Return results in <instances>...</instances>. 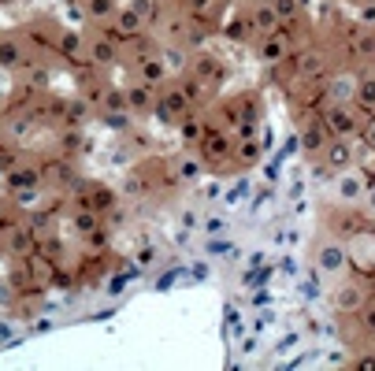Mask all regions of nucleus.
Returning <instances> with one entry per match:
<instances>
[{
    "mask_svg": "<svg viewBox=\"0 0 375 371\" xmlns=\"http://www.w3.org/2000/svg\"><path fill=\"white\" fill-rule=\"evenodd\" d=\"M353 163V149H349V141L346 138H335V141H327V167H335V171H346Z\"/></svg>",
    "mask_w": 375,
    "mask_h": 371,
    "instance_id": "1",
    "label": "nucleus"
},
{
    "mask_svg": "<svg viewBox=\"0 0 375 371\" xmlns=\"http://www.w3.org/2000/svg\"><path fill=\"white\" fill-rule=\"evenodd\" d=\"M327 123H331V130H335L338 138H346V134H353V130H357V119H353L346 108H331V112H327Z\"/></svg>",
    "mask_w": 375,
    "mask_h": 371,
    "instance_id": "2",
    "label": "nucleus"
},
{
    "mask_svg": "<svg viewBox=\"0 0 375 371\" xmlns=\"http://www.w3.org/2000/svg\"><path fill=\"white\" fill-rule=\"evenodd\" d=\"M316 260H319V267H324V271H338L342 264H346V249L331 242V245H324V249L316 253Z\"/></svg>",
    "mask_w": 375,
    "mask_h": 371,
    "instance_id": "3",
    "label": "nucleus"
},
{
    "mask_svg": "<svg viewBox=\"0 0 375 371\" xmlns=\"http://www.w3.org/2000/svg\"><path fill=\"white\" fill-rule=\"evenodd\" d=\"M338 193H342V197H349V201H357L364 193V182L357 179V174H342V179H338Z\"/></svg>",
    "mask_w": 375,
    "mask_h": 371,
    "instance_id": "4",
    "label": "nucleus"
},
{
    "mask_svg": "<svg viewBox=\"0 0 375 371\" xmlns=\"http://www.w3.org/2000/svg\"><path fill=\"white\" fill-rule=\"evenodd\" d=\"M327 145V130H324V123H312L305 130V149H324Z\"/></svg>",
    "mask_w": 375,
    "mask_h": 371,
    "instance_id": "5",
    "label": "nucleus"
},
{
    "mask_svg": "<svg viewBox=\"0 0 375 371\" xmlns=\"http://www.w3.org/2000/svg\"><path fill=\"white\" fill-rule=\"evenodd\" d=\"M357 101H360V108H375V79L360 82V90H357Z\"/></svg>",
    "mask_w": 375,
    "mask_h": 371,
    "instance_id": "6",
    "label": "nucleus"
},
{
    "mask_svg": "<svg viewBox=\"0 0 375 371\" xmlns=\"http://www.w3.org/2000/svg\"><path fill=\"white\" fill-rule=\"evenodd\" d=\"M357 301H360V293H353V290H342V293H338V304H342V308H353Z\"/></svg>",
    "mask_w": 375,
    "mask_h": 371,
    "instance_id": "7",
    "label": "nucleus"
},
{
    "mask_svg": "<svg viewBox=\"0 0 375 371\" xmlns=\"http://www.w3.org/2000/svg\"><path fill=\"white\" fill-rule=\"evenodd\" d=\"M201 167H197V163L194 160H186V163H182V179H194V174H197Z\"/></svg>",
    "mask_w": 375,
    "mask_h": 371,
    "instance_id": "8",
    "label": "nucleus"
},
{
    "mask_svg": "<svg viewBox=\"0 0 375 371\" xmlns=\"http://www.w3.org/2000/svg\"><path fill=\"white\" fill-rule=\"evenodd\" d=\"M364 327L375 334V308H364Z\"/></svg>",
    "mask_w": 375,
    "mask_h": 371,
    "instance_id": "9",
    "label": "nucleus"
},
{
    "mask_svg": "<svg viewBox=\"0 0 375 371\" xmlns=\"http://www.w3.org/2000/svg\"><path fill=\"white\" fill-rule=\"evenodd\" d=\"M364 141H368V145L375 149V119H372V123H368V126H364Z\"/></svg>",
    "mask_w": 375,
    "mask_h": 371,
    "instance_id": "10",
    "label": "nucleus"
},
{
    "mask_svg": "<svg viewBox=\"0 0 375 371\" xmlns=\"http://www.w3.org/2000/svg\"><path fill=\"white\" fill-rule=\"evenodd\" d=\"M256 23H260V26L267 30V26H272V12H260V15H256Z\"/></svg>",
    "mask_w": 375,
    "mask_h": 371,
    "instance_id": "11",
    "label": "nucleus"
},
{
    "mask_svg": "<svg viewBox=\"0 0 375 371\" xmlns=\"http://www.w3.org/2000/svg\"><path fill=\"white\" fill-rule=\"evenodd\" d=\"M360 15H364V23H375V4H368V8H364V12H360Z\"/></svg>",
    "mask_w": 375,
    "mask_h": 371,
    "instance_id": "12",
    "label": "nucleus"
},
{
    "mask_svg": "<svg viewBox=\"0 0 375 371\" xmlns=\"http://www.w3.org/2000/svg\"><path fill=\"white\" fill-rule=\"evenodd\" d=\"M357 368H364V371H372V368H375V356H364V360H360Z\"/></svg>",
    "mask_w": 375,
    "mask_h": 371,
    "instance_id": "13",
    "label": "nucleus"
},
{
    "mask_svg": "<svg viewBox=\"0 0 375 371\" xmlns=\"http://www.w3.org/2000/svg\"><path fill=\"white\" fill-rule=\"evenodd\" d=\"M372 208H375V190H372Z\"/></svg>",
    "mask_w": 375,
    "mask_h": 371,
    "instance_id": "14",
    "label": "nucleus"
}]
</instances>
